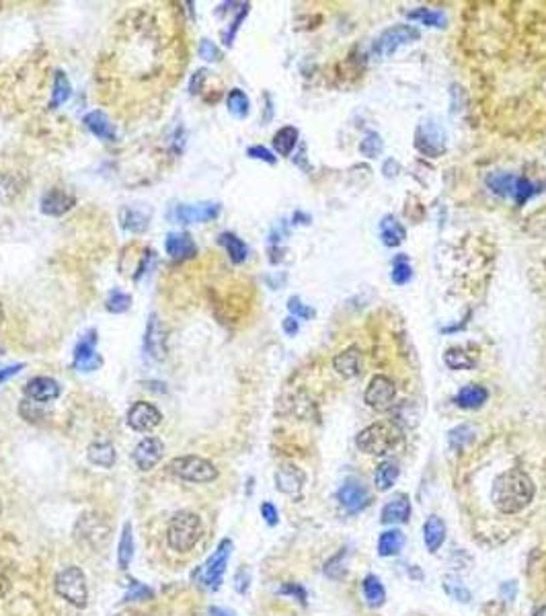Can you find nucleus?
Instances as JSON below:
<instances>
[{
  "mask_svg": "<svg viewBox=\"0 0 546 616\" xmlns=\"http://www.w3.org/2000/svg\"><path fill=\"white\" fill-rule=\"evenodd\" d=\"M84 124H86V128L91 129L97 138L107 140V142L115 140V128H113L111 120L107 117L103 111H91L84 117Z\"/></svg>",
  "mask_w": 546,
  "mask_h": 616,
  "instance_id": "nucleus-26",
  "label": "nucleus"
},
{
  "mask_svg": "<svg viewBox=\"0 0 546 616\" xmlns=\"http://www.w3.org/2000/svg\"><path fill=\"white\" fill-rule=\"evenodd\" d=\"M23 370V364H15V366H8V368H4V370H0V384L6 383L8 378H13L15 374H19Z\"/></svg>",
  "mask_w": 546,
  "mask_h": 616,
  "instance_id": "nucleus-53",
  "label": "nucleus"
},
{
  "mask_svg": "<svg viewBox=\"0 0 546 616\" xmlns=\"http://www.w3.org/2000/svg\"><path fill=\"white\" fill-rule=\"evenodd\" d=\"M249 583H251V574L247 569H240L236 577H234V588L238 594H245L249 590Z\"/></svg>",
  "mask_w": 546,
  "mask_h": 616,
  "instance_id": "nucleus-51",
  "label": "nucleus"
},
{
  "mask_svg": "<svg viewBox=\"0 0 546 616\" xmlns=\"http://www.w3.org/2000/svg\"><path fill=\"white\" fill-rule=\"evenodd\" d=\"M402 442V431L393 422H380L368 425L356 436V446L372 456H386L395 452Z\"/></svg>",
  "mask_w": 546,
  "mask_h": 616,
  "instance_id": "nucleus-2",
  "label": "nucleus"
},
{
  "mask_svg": "<svg viewBox=\"0 0 546 616\" xmlns=\"http://www.w3.org/2000/svg\"><path fill=\"white\" fill-rule=\"evenodd\" d=\"M399 479V465L393 460H384L374 472V485L378 491H390Z\"/></svg>",
  "mask_w": 546,
  "mask_h": 616,
  "instance_id": "nucleus-30",
  "label": "nucleus"
},
{
  "mask_svg": "<svg viewBox=\"0 0 546 616\" xmlns=\"http://www.w3.org/2000/svg\"><path fill=\"white\" fill-rule=\"evenodd\" d=\"M518 179L520 177H513L509 173H491L487 177V185H489L491 192L497 193V195H513Z\"/></svg>",
  "mask_w": 546,
  "mask_h": 616,
  "instance_id": "nucleus-32",
  "label": "nucleus"
},
{
  "mask_svg": "<svg viewBox=\"0 0 546 616\" xmlns=\"http://www.w3.org/2000/svg\"><path fill=\"white\" fill-rule=\"evenodd\" d=\"M261 516H263V520H265L269 526H275V524L279 522V513H277V508L273 506L272 501H265V504H261Z\"/></svg>",
  "mask_w": 546,
  "mask_h": 616,
  "instance_id": "nucleus-50",
  "label": "nucleus"
},
{
  "mask_svg": "<svg viewBox=\"0 0 546 616\" xmlns=\"http://www.w3.org/2000/svg\"><path fill=\"white\" fill-rule=\"evenodd\" d=\"M275 487L286 495H298L304 487V472L294 465H284L275 472Z\"/></svg>",
  "mask_w": 546,
  "mask_h": 616,
  "instance_id": "nucleus-17",
  "label": "nucleus"
},
{
  "mask_svg": "<svg viewBox=\"0 0 546 616\" xmlns=\"http://www.w3.org/2000/svg\"><path fill=\"white\" fill-rule=\"evenodd\" d=\"M487 399H489V393H487L484 386H481V384H468V386H463V388L456 393L454 403L458 405L460 409L472 411V409L483 407V405L487 403Z\"/></svg>",
  "mask_w": 546,
  "mask_h": 616,
  "instance_id": "nucleus-23",
  "label": "nucleus"
},
{
  "mask_svg": "<svg viewBox=\"0 0 546 616\" xmlns=\"http://www.w3.org/2000/svg\"><path fill=\"white\" fill-rule=\"evenodd\" d=\"M413 277V267L409 265V261L407 259H397L395 261V267H393V281L395 284H399V286H402V284H407L409 279Z\"/></svg>",
  "mask_w": 546,
  "mask_h": 616,
  "instance_id": "nucleus-44",
  "label": "nucleus"
},
{
  "mask_svg": "<svg viewBox=\"0 0 546 616\" xmlns=\"http://www.w3.org/2000/svg\"><path fill=\"white\" fill-rule=\"evenodd\" d=\"M288 308H290V313H294V315H298L300 319H310V317H315V310H310V308H306L298 298H290V302H288Z\"/></svg>",
  "mask_w": 546,
  "mask_h": 616,
  "instance_id": "nucleus-49",
  "label": "nucleus"
},
{
  "mask_svg": "<svg viewBox=\"0 0 546 616\" xmlns=\"http://www.w3.org/2000/svg\"><path fill=\"white\" fill-rule=\"evenodd\" d=\"M220 243L226 247V251H228V255H231L232 263H243V261L247 259V255H249L247 245H245L236 234L222 233L220 234Z\"/></svg>",
  "mask_w": 546,
  "mask_h": 616,
  "instance_id": "nucleus-34",
  "label": "nucleus"
},
{
  "mask_svg": "<svg viewBox=\"0 0 546 616\" xmlns=\"http://www.w3.org/2000/svg\"><path fill=\"white\" fill-rule=\"evenodd\" d=\"M532 616H546V604H542L540 608H536V612Z\"/></svg>",
  "mask_w": 546,
  "mask_h": 616,
  "instance_id": "nucleus-59",
  "label": "nucleus"
},
{
  "mask_svg": "<svg viewBox=\"0 0 546 616\" xmlns=\"http://www.w3.org/2000/svg\"><path fill=\"white\" fill-rule=\"evenodd\" d=\"M70 93H72V86H70L68 76L64 72H56V79H54V97H52L50 107L52 109H58L62 103H66L70 99Z\"/></svg>",
  "mask_w": 546,
  "mask_h": 616,
  "instance_id": "nucleus-37",
  "label": "nucleus"
},
{
  "mask_svg": "<svg viewBox=\"0 0 546 616\" xmlns=\"http://www.w3.org/2000/svg\"><path fill=\"white\" fill-rule=\"evenodd\" d=\"M333 366H335V370L341 376L356 378L357 374L361 372V354H359V349L352 347V349L341 351L335 360H333Z\"/></svg>",
  "mask_w": 546,
  "mask_h": 616,
  "instance_id": "nucleus-24",
  "label": "nucleus"
},
{
  "mask_svg": "<svg viewBox=\"0 0 546 616\" xmlns=\"http://www.w3.org/2000/svg\"><path fill=\"white\" fill-rule=\"evenodd\" d=\"M359 152L366 154L368 158H376L380 152H382V138H380L376 132H368L366 138L359 144Z\"/></svg>",
  "mask_w": 546,
  "mask_h": 616,
  "instance_id": "nucleus-42",
  "label": "nucleus"
},
{
  "mask_svg": "<svg viewBox=\"0 0 546 616\" xmlns=\"http://www.w3.org/2000/svg\"><path fill=\"white\" fill-rule=\"evenodd\" d=\"M132 554H134V536H132V526H129V524H124L122 538H120V551H117V561H120V567H122V569H127V565H129V561H132Z\"/></svg>",
  "mask_w": 546,
  "mask_h": 616,
  "instance_id": "nucleus-40",
  "label": "nucleus"
},
{
  "mask_svg": "<svg viewBox=\"0 0 546 616\" xmlns=\"http://www.w3.org/2000/svg\"><path fill=\"white\" fill-rule=\"evenodd\" d=\"M411 518V501L409 495L399 493L393 499L386 501V506L380 511V522L386 526H399V524H407Z\"/></svg>",
  "mask_w": 546,
  "mask_h": 616,
  "instance_id": "nucleus-13",
  "label": "nucleus"
},
{
  "mask_svg": "<svg viewBox=\"0 0 546 616\" xmlns=\"http://www.w3.org/2000/svg\"><path fill=\"white\" fill-rule=\"evenodd\" d=\"M74 195L64 190H52L42 197V212L47 216H62L74 206Z\"/></svg>",
  "mask_w": 546,
  "mask_h": 616,
  "instance_id": "nucleus-21",
  "label": "nucleus"
},
{
  "mask_svg": "<svg viewBox=\"0 0 546 616\" xmlns=\"http://www.w3.org/2000/svg\"><path fill=\"white\" fill-rule=\"evenodd\" d=\"M2 319H4V313H2V308H0V322H2Z\"/></svg>",
  "mask_w": 546,
  "mask_h": 616,
  "instance_id": "nucleus-60",
  "label": "nucleus"
},
{
  "mask_svg": "<svg viewBox=\"0 0 546 616\" xmlns=\"http://www.w3.org/2000/svg\"><path fill=\"white\" fill-rule=\"evenodd\" d=\"M441 588H443V592L450 595L452 600H456V602H460V604H468V602L472 600L470 590L464 586V581L458 577V575H443V579H441Z\"/></svg>",
  "mask_w": 546,
  "mask_h": 616,
  "instance_id": "nucleus-31",
  "label": "nucleus"
},
{
  "mask_svg": "<svg viewBox=\"0 0 546 616\" xmlns=\"http://www.w3.org/2000/svg\"><path fill=\"white\" fill-rule=\"evenodd\" d=\"M161 422H163L161 411L152 403H146V401L134 403L127 411V425L132 429H136V431H150Z\"/></svg>",
  "mask_w": 546,
  "mask_h": 616,
  "instance_id": "nucleus-11",
  "label": "nucleus"
},
{
  "mask_svg": "<svg viewBox=\"0 0 546 616\" xmlns=\"http://www.w3.org/2000/svg\"><path fill=\"white\" fill-rule=\"evenodd\" d=\"M132 590H129V594H127V598L129 600H138V598H146V595H150V592H148L146 588H142L138 581H132V586H129Z\"/></svg>",
  "mask_w": 546,
  "mask_h": 616,
  "instance_id": "nucleus-54",
  "label": "nucleus"
},
{
  "mask_svg": "<svg viewBox=\"0 0 546 616\" xmlns=\"http://www.w3.org/2000/svg\"><path fill=\"white\" fill-rule=\"evenodd\" d=\"M361 592H364V600L370 608H380L386 602V588L378 579V575H366L361 581Z\"/></svg>",
  "mask_w": 546,
  "mask_h": 616,
  "instance_id": "nucleus-25",
  "label": "nucleus"
},
{
  "mask_svg": "<svg viewBox=\"0 0 546 616\" xmlns=\"http://www.w3.org/2000/svg\"><path fill=\"white\" fill-rule=\"evenodd\" d=\"M168 470L190 483H210L218 477V468L211 465L210 460L202 458V456H179L173 458Z\"/></svg>",
  "mask_w": 546,
  "mask_h": 616,
  "instance_id": "nucleus-5",
  "label": "nucleus"
},
{
  "mask_svg": "<svg viewBox=\"0 0 546 616\" xmlns=\"http://www.w3.org/2000/svg\"><path fill=\"white\" fill-rule=\"evenodd\" d=\"M296 142H298V129L292 128V126L281 128L273 136V149L281 156H288L294 150Z\"/></svg>",
  "mask_w": 546,
  "mask_h": 616,
  "instance_id": "nucleus-33",
  "label": "nucleus"
},
{
  "mask_svg": "<svg viewBox=\"0 0 546 616\" xmlns=\"http://www.w3.org/2000/svg\"><path fill=\"white\" fill-rule=\"evenodd\" d=\"M530 195H534V185H532L528 179L520 177V179H518V183H516V192H513L516 202H518V204H524Z\"/></svg>",
  "mask_w": 546,
  "mask_h": 616,
  "instance_id": "nucleus-47",
  "label": "nucleus"
},
{
  "mask_svg": "<svg viewBox=\"0 0 546 616\" xmlns=\"http://www.w3.org/2000/svg\"><path fill=\"white\" fill-rule=\"evenodd\" d=\"M144 347L152 358L163 360V356H165V327L161 325V320L156 319V315H152L148 320Z\"/></svg>",
  "mask_w": 546,
  "mask_h": 616,
  "instance_id": "nucleus-19",
  "label": "nucleus"
},
{
  "mask_svg": "<svg viewBox=\"0 0 546 616\" xmlns=\"http://www.w3.org/2000/svg\"><path fill=\"white\" fill-rule=\"evenodd\" d=\"M395 397H397V386L390 378H386L382 374L370 380L368 388H366V395H364L366 405L372 407L374 411H386L393 405Z\"/></svg>",
  "mask_w": 546,
  "mask_h": 616,
  "instance_id": "nucleus-10",
  "label": "nucleus"
},
{
  "mask_svg": "<svg viewBox=\"0 0 546 616\" xmlns=\"http://www.w3.org/2000/svg\"><path fill=\"white\" fill-rule=\"evenodd\" d=\"M25 395L29 399L37 401V403H50V401L58 399L60 384L56 383L54 378H47V376H35L25 386Z\"/></svg>",
  "mask_w": 546,
  "mask_h": 616,
  "instance_id": "nucleus-16",
  "label": "nucleus"
},
{
  "mask_svg": "<svg viewBox=\"0 0 546 616\" xmlns=\"http://www.w3.org/2000/svg\"><path fill=\"white\" fill-rule=\"evenodd\" d=\"M165 247H167L168 255L173 257V259H181V261L183 259H191V257H195V253H197V247H195L193 238L185 233L168 234Z\"/></svg>",
  "mask_w": 546,
  "mask_h": 616,
  "instance_id": "nucleus-22",
  "label": "nucleus"
},
{
  "mask_svg": "<svg viewBox=\"0 0 546 616\" xmlns=\"http://www.w3.org/2000/svg\"><path fill=\"white\" fill-rule=\"evenodd\" d=\"M337 501L347 513H359L372 504V495L361 481L349 479L337 491Z\"/></svg>",
  "mask_w": 546,
  "mask_h": 616,
  "instance_id": "nucleus-8",
  "label": "nucleus"
},
{
  "mask_svg": "<svg viewBox=\"0 0 546 616\" xmlns=\"http://www.w3.org/2000/svg\"><path fill=\"white\" fill-rule=\"evenodd\" d=\"M210 615L211 616H232L231 612H226V610H222V608H211Z\"/></svg>",
  "mask_w": 546,
  "mask_h": 616,
  "instance_id": "nucleus-58",
  "label": "nucleus"
},
{
  "mask_svg": "<svg viewBox=\"0 0 546 616\" xmlns=\"http://www.w3.org/2000/svg\"><path fill=\"white\" fill-rule=\"evenodd\" d=\"M247 152H249L251 158H259V161H265L269 165H275V156L265 146H251Z\"/></svg>",
  "mask_w": 546,
  "mask_h": 616,
  "instance_id": "nucleus-52",
  "label": "nucleus"
},
{
  "mask_svg": "<svg viewBox=\"0 0 546 616\" xmlns=\"http://www.w3.org/2000/svg\"><path fill=\"white\" fill-rule=\"evenodd\" d=\"M226 105H228V111H231L234 117H247L249 113V97L240 91V88H232L226 97Z\"/></svg>",
  "mask_w": 546,
  "mask_h": 616,
  "instance_id": "nucleus-39",
  "label": "nucleus"
},
{
  "mask_svg": "<svg viewBox=\"0 0 546 616\" xmlns=\"http://www.w3.org/2000/svg\"><path fill=\"white\" fill-rule=\"evenodd\" d=\"M417 40H419V31L415 27H411V25H397V27L386 29L378 40L374 42V54L384 58V56L395 54L402 45L417 42Z\"/></svg>",
  "mask_w": 546,
  "mask_h": 616,
  "instance_id": "nucleus-7",
  "label": "nucleus"
},
{
  "mask_svg": "<svg viewBox=\"0 0 546 616\" xmlns=\"http://www.w3.org/2000/svg\"><path fill=\"white\" fill-rule=\"evenodd\" d=\"M343 557H345V551H341L337 557H333L327 565H325V575L329 577V579H341L343 577V574H345V569H343Z\"/></svg>",
  "mask_w": 546,
  "mask_h": 616,
  "instance_id": "nucleus-46",
  "label": "nucleus"
},
{
  "mask_svg": "<svg viewBox=\"0 0 546 616\" xmlns=\"http://www.w3.org/2000/svg\"><path fill=\"white\" fill-rule=\"evenodd\" d=\"M204 79H206V70H199V72L191 79V93H199Z\"/></svg>",
  "mask_w": 546,
  "mask_h": 616,
  "instance_id": "nucleus-56",
  "label": "nucleus"
},
{
  "mask_svg": "<svg viewBox=\"0 0 546 616\" xmlns=\"http://www.w3.org/2000/svg\"><path fill=\"white\" fill-rule=\"evenodd\" d=\"M232 551V540L224 538L216 552L208 559V563L204 565V574H202V579L204 583L210 588V590H218L220 583H222V577H224V571H226V565H228V559H231Z\"/></svg>",
  "mask_w": 546,
  "mask_h": 616,
  "instance_id": "nucleus-9",
  "label": "nucleus"
},
{
  "mask_svg": "<svg viewBox=\"0 0 546 616\" xmlns=\"http://www.w3.org/2000/svg\"><path fill=\"white\" fill-rule=\"evenodd\" d=\"M443 361H446L448 368H452V370H470V368H475V364H477V361L472 360L464 349H458V347L448 349L446 356H443Z\"/></svg>",
  "mask_w": 546,
  "mask_h": 616,
  "instance_id": "nucleus-41",
  "label": "nucleus"
},
{
  "mask_svg": "<svg viewBox=\"0 0 546 616\" xmlns=\"http://www.w3.org/2000/svg\"><path fill=\"white\" fill-rule=\"evenodd\" d=\"M199 56H202L204 60H208V62H216V60L222 58V56H220V50H218L211 42H208V40H204V42L199 43Z\"/></svg>",
  "mask_w": 546,
  "mask_h": 616,
  "instance_id": "nucleus-48",
  "label": "nucleus"
},
{
  "mask_svg": "<svg viewBox=\"0 0 546 616\" xmlns=\"http://www.w3.org/2000/svg\"><path fill=\"white\" fill-rule=\"evenodd\" d=\"M88 460L93 463V465H97V467H103V468H109L113 467V463H115V448H113V444H109L107 440H97V442H93L91 446H88Z\"/></svg>",
  "mask_w": 546,
  "mask_h": 616,
  "instance_id": "nucleus-28",
  "label": "nucleus"
},
{
  "mask_svg": "<svg viewBox=\"0 0 546 616\" xmlns=\"http://www.w3.org/2000/svg\"><path fill=\"white\" fill-rule=\"evenodd\" d=\"M277 594L290 595V598H294L296 602H300V604H306V598H308L306 590H304V586H300V583H284V586L277 590Z\"/></svg>",
  "mask_w": 546,
  "mask_h": 616,
  "instance_id": "nucleus-45",
  "label": "nucleus"
},
{
  "mask_svg": "<svg viewBox=\"0 0 546 616\" xmlns=\"http://www.w3.org/2000/svg\"><path fill=\"white\" fill-rule=\"evenodd\" d=\"M536 495V485L520 468H509L501 472L491 489L493 506L501 513H520L524 511Z\"/></svg>",
  "mask_w": 546,
  "mask_h": 616,
  "instance_id": "nucleus-1",
  "label": "nucleus"
},
{
  "mask_svg": "<svg viewBox=\"0 0 546 616\" xmlns=\"http://www.w3.org/2000/svg\"><path fill=\"white\" fill-rule=\"evenodd\" d=\"M516 592H518V586H516V581H505L504 586H501V595H504L507 602H513Z\"/></svg>",
  "mask_w": 546,
  "mask_h": 616,
  "instance_id": "nucleus-55",
  "label": "nucleus"
},
{
  "mask_svg": "<svg viewBox=\"0 0 546 616\" xmlns=\"http://www.w3.org/2000/svg\"><path fill=\"white\" fill-rule=\"evenodd\" d=\"M284 331H286L288 335H296V333H298V320L296 319L284 320Z\"/></svg>",
  "mask_w": 546,
  "mask_h": 616,
  "instance_id": "nucleus-57",
  "label": "nucleus"
},
{
  "mask_svg": "<svg viewBox=\"0 0 546 616\" xmlns=\"http://www.w3.org/2000/svg\"><path fill=\"white\" fill-rule=\"evenodd\" d=\"M76 534L79 538L84 540V542H91V545H101L107 540V534H109V528L107 524L99 518V516H91L86 513L79 520L76 524Z\"/></svg>",
  "mask_w": 546,
  "mask_h": 616,
  "instance_id": "nucleus-15",
  "label": "nucleus"
},
{
  "mask_svg": "<svg viewBox=\"0 0 546 616\" xmlns=\"http://www.w3.org/2000/svg\"><path fill=\"white\" fill-rule=\"evenodd\" d=\"M446 522L438 516H429L423 524V542L429 552H438L446 542Z\"/></svg>",
  "mask_w": 546,
  "mask_h": 616,
  "instance_id": "nucleus-20",
  "label": "nucleus"
},
{
  "mask_svg": "<svg viewBox=\"0 0 546 616\" xmlns=\"http://www.w3.org/2000/svg\"><path fill=\"white\" fill-rule=\"evenodd\" d=\"M220 214V206L218 204H197V206H179L177 208V220L183 224H193V222H208L214 220Z\"/></svg>",
  "mask_w": 546,
  "mask_h": 616,
  "instance_id": "nucleus-18",
  "label": "nucleus"
},
{
  "mask_svg": "<svg viewBox=\"0 0 546 616\" xmlns=\"http://www.w3.org/2000/svg\"><path fill=\"white\" fill-rule=\"evenodd\" d=\"M415 149L425 156H441L446 152V134L438 122L423 120L415 129Z\"/></svg>",
  "mask_w": 546,
  "mask_h": 616,
  "instance_id": "nucleus-6",
  "label": "nucleus"
},
{
  "mask_svg": "<svg viewBox=\"0 0 546 616\" xmlns=\"http://www.w3.org/2000/svg\"><path fill=\"white\" fill-rule=\"evenodd\" d=\"M95 343H97V331H88L81 339V343L76 345V351H74V368L76 370L93 372L101 366V358L95 351Z\"/></svg>",
  "mask_w": 546,
  "mask_h": 616,
  "instance_id": "nucleus-14",
  "label": "nucleus"
},
{
  "mask_svg": "<svg viewBox=\"0 0 546 616\" xmlns=\"http://www.w3.org/2000/svg\"><path fill=\"white\" fill-rule=\"evenodd\" d=\"M129 304H132V298L127 296V294H124L122 290H113L111 296L107 298V310L113 313V315H122V313H126L127 308H129Z\"/></svg>",
  "mask_w": 546,
  "mask_h": 616,
  "instance_id": "nucleus-43",
  "label": "nucleus"
},
{
  "mask_svg": "<svg viewBox=\"0 0 546 616\" xmlns=\"http://www.w3.org/2000/svg\"><path fill=\"white\" fill-rule=\"evenodd\" d=\"M120 218H122V226L127 228V231H132V233H142V231L148 228L146 216L140 214L138 210H134V208H124L122 214H120Z\"/></svg>",
  "mask_w": 546,
  "mask_h": 616,
  "instance_id": "nucleus-38",
  "label": "nucleus"
},
{
  "mask_svg": "<svg viewBox=\"0 0 546 616\" xmlns=\"http://www.w3.org/2000/svg\"><path fill=\"white\" fill-rule=\"evenodd\" d=\"M202 520L193 511H179L170 518L167 526V542L173 551H191L202 538Z\"/></svg>",
  "mask_w": 546,
  "mask_h": 616,
  "instance_id": "nucleus-3",
  "label": "nucleus"
},
{
  "mask_svg": "<svg viewBox=\"0 0 546 616\" xmlns=\"http://www.w3.org/2000/svg\"><path fill=\"white\" fill-rule=\"evenodd\" d=\"M411 21H421L427 27H446V15L438 8H417L409 13Z\"/></svg>",
  "mask_w": 546,
  "mask_h": 616,
  "instance_id": "nucleus-36",
  "label": "nucleus"
},
{
  "mask_svg": "<svg viewBox=\"0 0 546 616\" xmlns=\"http://www.w3.org/2000/svg\"><path fill=\"white\" fill-rule=\"evenodd\" d=\"M402 547H405V534L397 528H393V530L380 534L376 549H378L380 557H395L402 551Z\"/></svg>",
  "mask_w": 546,
  "mask_h": 616,
  "instance_id": "nucleus-29",
  "label": "nucleus"
},
{
  "mask_svg": "<svg viewBox=\"0 0 546 616\" xmlns=\"http://www.w3.org/2000/svg\"><path fill=\"white\" fill-rule=\"evenodd\" d=\"M56 592L60 598H64L68 604L76 606V608H84L86 600H88V586H86V577H84L81 567H66L60 574L56 575Z\"/></svg>",
  "mask_w": 546,
  "mask_h": 616,
  "instance_id": "nucleus-4",
  "label": "nucleus"
},
{
  "mask_svg": "<svg viewBox=\"0 0 546 616\" xmlns=\"http://www.w3.org/2000/svg\"><path fill=\"white\" fill-rule=\"evenodd\" d=\"M475 438H477V429H475L470 424L458 425V427H454V429L448 434V442H450V446L454 448V450H463V448L468 446Z\"/></svg>",
  "mask_w": 546,
  "mask_h": 616,
  "instance_id": "nucleus-35",
  "label": "nucleus"
},
{
  "mask_svg": "<svg viewBox=\"0 0 546 616\" xmlns=\"http://www.w3.org/2000/svg\"><path fill=\"white\" fill-rule=\"evenodd\" d=\"M163 452H165L163 442L158 438L150 436V438L140 440L138 446L134 448V463L140 470H150V468H154L161 463Z\"/></svg>",
  "mask_w": 546,
  "mask_h": 616,
  "instance_id": "nucleus-12",
  "label": "nucleus"
},
{
  "mask_svg": "<svg viewBox=\"0 0 546 616\" xmlns=\"http://www.w3.org/2000/svg\"><path fill=\"white\" fill-rule=\"evenodd\" d=\"M380 234L386 247H399L407 236V231L395 216H384L380 222Z\"/></svg>",
  "mask_w": 546,
  "mask_h": 616,
  "instance_id": "nucleus-27",
  "label": "nucleus"
}]
</instances>
